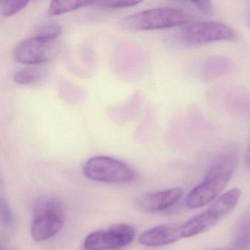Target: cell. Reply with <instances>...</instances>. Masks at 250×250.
Here are the masks:
<instances>
[{
	"instance_id": "15",
	"label": "cell",
	"mask_w": 250,
	"mask_h": 250,
	"mask_svg": "<svg viewBox=\"0 0 250 250\" xmlns=\"http://www.w3.org/2000/svg\"><path fill=\"white\" fill-rule=\"evenodd\" d=\"M29 4V1H5L2 5V14L4 17H9L24 9Z\"/></svg>"
},
{
	"instance_id": "6",
	"label": "cell",
	"mask_w": 250,
	"mask_h": 250,
	"mask_svg": "<svg viewBox=\"0 0 250 250\" xmlns=\"http://www.w3.org/2000/svg\"><path fill=\"white\" fill-rule=\"evenodd\" d=\"M136 235L134 227L127 224L114 225L89 234L83 243L84 250H116L129 245Z\"/></svg>"
},
{
	"instance_id": "14",
	"label": "cell",
	"mask_w": 250,
	"mask_h": 250,
	"mask_svg": "<svg viewBox=\"0 0 250 250\" xmlns=\"http://www.w3.org/2000/svg\"><path fill=\"white\" fill-rule=\"evenodd\" d=\"M62 33L61 26L55 23L46 24L42 26L36 32V36L46 40H57Z\"/></svg>"
},
{
	"instance_id": "10",
	"label": "cell",
	"mask_w": 250,
	"mask_h": 250,
	"mask_svg": "<svg viewBox=\"0 0 250 250\" xmlns=\"http://www.w3.org/2000/svg\"><path fill=\"white\" fill-rule=\"evenodd\" d=\"M219 220L217 216L208 209L181 225L183 238H189L206 232L215 226Z\"/></svg>"
},
{
	"instance_id": "8",
	"label": "cell",
	"mask_w": 250,
	"mask_h": 250,
	"mask_svg": "<svg viewBox=\"0 0 250 250\" xmlns=\"http://www.w3.org/2000/svg\"><path fill=\"white\" fill-rule=\"evenodd\" d=\"M183 238L181 225L165 224L145 231L139 237V242L147 247H159L173 244Z\"/></svg>"
},
{
	"instance_id": "18",
	"label": "cell",
	"mask_w": 250,
	"mask_h": 250,
	"mask_svg": "<svg viewBox=\"0 0 250 250\" xmlns=\"http://www.w3.org/2000/svg\"><path fill=\"white\" fill-rule=\"evenodd\" d=\"M196 8L205 15H209L213 11V5L210 1H196L193 2Z\"/></svg>"
},
{
	"instance_id": "5",
	"label": "cell",
	"mask_w": 250,
	"mask_h": 250,
	"mask_svg": "<svg viewBox=\"0 0 250 250\" xmlns=\"http://www.w3.org/2000/svg\"><path fill=\"white\" fill-rule=\"evenodd\" d=\"M65 222L63 208L55 200H42L35 208L31 234L36 241L52 238L61 231Z\"/></svg>"
},
{
	"instance_id": "4",
	"label": "cell",
	"mask_w": 250,
	"mask_h": 250,
	"mask_svg": "<svg viewBox=\"0 0 250 250\" xmlns=\"http://www.w3.org/2000/svg\"><path fill=\"white\" fill-rule=\"evenodd\" d=\"M234 30L228 26L216 21H200L188 24L176 33V39L188 46H201L213 42L232 40Z\"/></svg>"
},
{
	"instance_id": "17",
	"label": "cell",
	"mask_w": 250,
	"mask_h": 250,
	"mask_svg": "<svg viewBox=\"0 0 250 250\" xmlns=\"http://www.w3.org/2000/svg\"><path fill=\"white\" fill-rule=\"evenodd\" d=\"M12 210L9 205L3 198L0 197V223L4 225H10L13 222Z\"/></svg>"
},
{
	"instance_id": "1",
	"label": "cell",
	"mask_w": 250,
	"mask_h": 250,
	"mask_svg": "<svg viewBox=\"0 0 250 250\" xmlns=\"http://www.w3.org/2000/svg\"><path fill=\"white\" fill-rule=\"evenodd\" d=\"M238 159L236 146L233 144L226 146L215 158L203 181L188 193L187 206L190 208H199L212 203L233 175Z\"/></svg>"
},
{
	"instance_id": "19",
	"label": "cell",
	"mask_w": 250,
	"mask_h": 250,
	"mask_svg": "<svg viewBox=\"0 0 250 250\" xmlns=\"http://www.w3.org/2000/svg\"><path fill=\"white\" fill-rule=\"evenodd\" d=\"M232 250L231 249H226V248H218V249H213V250Z\"/></svg>"
},
{
	"instance_id": "20",
	"label": "cell",
	"mask_w": 250,
	"mask_h": 250,
	"mask_svg": "<svg viewBox=\"0 0 250 250\" xmlns=\"http://www.w3.org/2000/svg\"><path fill=\"white\" fill-rule=\"evenodd\" d=\"M0 250H2V249L1 248V247H0Z\"/></svg>"
},
{
	"instance_id": "16",
	"label": "cell",
	"mask_w": 250,
	"mask_h": 250,
	"mask_svg": "<svg viewBox=\"0 0 250 250\" xmlns=\"http://www.w3.org/2000/svg\"><path fill=\"white\" fill-rule=\"evenodd\" d=\"M140 1L135 0H107L97 2L99 8L105 9H119V8H130L140 3Z\"/></svg>"
},
{
	"instance_id": "3",
	"label": "cell",
	"mask_w": 250,
	"mask_h": 250,
	"mask_svg": "<svg viewBox=\"0 0 250 250\" xmlns=\"http://www.w3.org/2000/svg\"><path fill=\"white\" fill-rule=\"evenodd\" d=\"M84 175L92 181L111 184H124L135 179L132 168L121 161L109 156L91 158L83 166Z\"/></svg>"
},
{
	"instance_id": "9",
	"label": "cell",
	"mask_w": 250,
	"mask_h": 250,
	"mask_svg": "<svg viewBox=\"0 0 250 250\" xmlns=\"http://www.w3.org/2000/svg\"><path fill=\"white\" fill-rule=\"evenodd\" d=\"M184 194L181 188H171L155 192L147 193L139 198L140 208L148 212L167 210L178 203Z\"/></svg>"
},
{
	"instance_id": "12",
	"label": "cell",
	"mask_w": 250,
	"mask_h": 250,
	"mask_svg": "<svg viewBox=\"0 0 250 250\" xmlns=\"http://www.w3.org/2000/svg\"><path fill=\"white\" fill-rule=\"evenodd\" d=\"M94 1L88 0H69V1H52L49 8L51 16H59L65 13L77 11L80 8L94 4Z\"/></svg>"
},
{
	"instance_id": "7",
	"label": "cell",
	"mask_w": 250,
	"mask_h": 250,
	"mask_svg": "<svg viewBox=\"0 0 250 250\" xmlns=\"http://www.w3.org/2000/svg\"><path fill=\"white\" fill-rule=\"evenodd\" d=\"M57 40L51 41L34 36L26 39L16 48L17 62L26 65H40L53 60L61 52Z\"/></svg>"
},
{
	"instance_id": "2",
	"label": "cell",
	"mask_w": 250,
	"mask_h": 250,
	"mask_svg": "<svg viewBox=\"0 0 250 250\" xmlns=\"http://www.w3.org/2000/svg\"><path fill=\"white\" fill-rule=\"evenodd\" d=\"M192 21V15L184 10L162 7L140 11L125 17L122 28L134 31L161 30L187 25Z\"/></svg>"
},
{
	"instance_id": "11",
	"label": "cell",
	"mask_w": 250,
	"mask_h": 250,
	"mask_svg": "<svg viewBox=\"0 0 250 250\" xmlns=\"http://www.w3.org/2000/svg\"><path fill=\"white\" fill-rule=\"evenodd\" d=\"M241 197V190L238 188H232L216 197L210 205L208 210L214 213L218 219L223 217L236 206Z\"/></svg>"
},
{
	"instance_id": "13",
	"label": "cell",
	"mask_w": 250,
	"mask_h": 250,
	"mask_svg": "<svg viewBox=\"0 0 250 250\" xmlns=\"http://www.w3.org/2000/svg\"><path fill=\"white\" fill-rule=\"evenodd\" d=\"M45 77V71L39 66L27 67L14 75L16 83L24 85H33L41 83Z\"/></svg>"
}]
</instances>
